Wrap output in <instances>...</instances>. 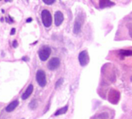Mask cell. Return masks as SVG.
Here are the masks:
<instances>
[{"instance_id":"9","label":"cell","mask_w":132,"mask_h":119,"mask_svg":"<svg viewBox=\"0 0 132 119\" xmlns=\"http://www.w3.org/2000/svg\"><path fill=\"white\" fill-rule=\"evenodd\" d=\"M33 90H34V86H33L32 84H30V85L28 86V87L27 88L26 91L23 93V95H22V99H23V100H27V99L31 95V93H33Z\"/></svg>"},{"instance_id":"8","label":"cell","mask_w":132,"mask_h":119,"mask_svg":"<svg viewBox=\"0 0 132 119\" xmlns=\"http://www.w3.org/2000/svg\"><path fill=\"white\" fill-rule=\"evenodd\" d=\"M64 20V16L61 12L57 11L54 14V23L57 27H59Z\"/></svg>"},{"instance_id":"3","label":"cell","mask_w":132,"mask_h":119,"mask_svg":"<svg viewBox=\"0 0 132 119\" xmlns=\"http://www.w3.org/2000/svg\"><path fill=\"white\" fill-rule=\"evenodd\" d=\"M51 47H49L48 46H45L43 47L38 52L39 54V58L41 61H46L47 59L49 58L50 54H51Z\"/></svg>"},{"instance_id":"20","label":"cell","mask_w":132,"mask_h":119,"mask_svg":"<svg viewBox=\"0 0 132 119\" xmlns=\"http://www.w3.org/2000/svg\"><path fill=\"white\" fill-rule=\"evenodd\" d=\"M31 20H32V19H31V18H29V19H27V23H30V22H31Z\"/></svg>"},{"instance_id":"19","label":"cell","mask_w":132,"mask_h":119,"mask_svg":"<svg viewBox=\"0 0 132 119\" xmlns=\"http://www.w3.org/2000/svg\"><path fill=\"white\" fill-rule=\"evenodd\" d=\"M13 44V47H17V41H14Z\"/></svg>"},{"instance_id":"15","label":"cell","mask_w":132,"mask_h":119,"mask_svg":"<svg viewBox=\"0 0 132 119\" xmlns=\"http://www.w3.org/2000/svg\"><path fill=\"white\" fill-rule=\"evenodd\" d=\"M63 83V79L62 78H61V79H59L57 82H56V84H55V88H57V87H59L61 84Z\"/></svg>"},{"instance_id":"10","label":"cell","mask_w":132,"mask_h":119,"mask_svg":"<svg viewBox=\"0 0 132 119\" xmlns=\"http://www.w3.org/2000/svg\"><path fill=\"white\" fill-rule=\"evenodd\" d=\"M114 6V3H112L110 0H100V7L101 9H104L106 7H110Z\"/></svg>"},{"instance_id":"1","label":"cell","mask_w":132,"mask_h":119,"mask_svg":"<svg viewBox=\"0 0 132 119\" xmlns=\"http://www.w3.org/2000/svg\"><path fill=\"white\" fill-rule=\"evenodd\" d=\"M41 18H42L43 24L45 27H51V25L52 23V17H51V13L48 10H44L41 12Z\"/></svg>"},{"instance_id":"16","label":"cell","mask_w":132,"mask_h":119,"mask_svg":"<svg viewBox=\"0 0 132 119\" xmlns=\"http://www.w3.org/2000/svg\"><path fill=\"white\" fill-rule=\"evenodd\" d=\"M127 28L129 30V34H130V37L132 38V23L127 24Z\"/></svg>"},{"instance_id":"12","label":"cell","mask_w":132,"mask_h":119,"mask_svg":"<svg viewBox=\"0 0 132 119\" xmlns=\"http://www.w3.org/2000/svg\"><path fill=\"white\" fill-rule=\"evenodd\" d=\"M68 105H66L61 108H60L59 110H57L55 113H54V115L55 116H58V115H61V114H65L66 112H67L68 110Z\"/></svg>"},{"instance_id":"18","label":"cell","mask_w":132,"mask_h":119,"mask_svg":"<svg viewBox=\"0 0 132 119\" xmlns=\"http://www.w3.org/2000/svg\"><path fill=\"white\" fill-rule=\"evenodd\" d=\"M15 33H16V29H15V28H13V29L11 30L10 34H11V35H13V34H15Z\"/></svg>"},{"instance_id":"14","label":"cell","mask_w":132,"mask_h":119,"mask_svg":"<svg viewBox=\"0 0 132 119\" xmlns=\"http://www.w3.org/2000/svg\"><path fill=\"white\" fill-rule=\"evenodd\" d=\"M38 103L37 101V100H33L30 104H29V107L32 110H35L37 107Z\"/></svg>"},{"instance_id":"5","label":"cell","mask_w":132,"mask_h":119,"mask_svg":"<svg viewBox=\"0 0 132 119\" xmlns=\"http://www.w3.org/2000/svg\"><path fill=\"white\" fill-rule=\"evenodd\" d=\"M79 61L82 66H86L89 62V57L86 51H82L79 54Z\"/></svg>"},{"instance_id":"21","label":"cell","mask_w":132,"mask_h":119,"mask_svg":"<svg viewBox=\"0 0 132 119\" xmlns=\"http://www.w3.org/2000/svg\"><path fill=\"white\" fill-rule=\"evenodd\" d=\"M22 119H24V118H22Z\"/></svg>"},{"instance_id":"7","label":"cell","mask_w":132,"mask_h":119,"mask_svg":"<svg viewBox=\"0 0 132 119\" xmlns=\"http://www.w3.org/2000/svg\"><path fill=\"white\" fill-rule=\"evenodd\" d=\"M60 66V59L58 58H53L48 62L47 67L50 70H54Z\"/></svg>"},{"instance_id":"11","label":"cell","mask_w":132,"mask_h":119,"mask_svg":"<svg viewBox=\"0 0 132 119\" xmlns=\"http://www.w3.org/2000/svg\"><path fill=\"white\" fill-rule=\"evenodd\" d=\"M19 105V101L18 100H14L13 102H11L6 107V110L7 112H12L13 110H14L16 107Z\"/></svg>"},{"instance_id":"2","label":"cell","mask_w":132,"mask_h":119,"mask_svg":"<svg viewBox=\"0 0 132 119\" xmlns=\"http://www.w3.org/2000/svg\"><path fill=\"white\" fill-rule=\"evenodd\" d=\"M36 80L39 86L41 87H44L47 83L45 73L43 70H38L36 73Z\"/></svg>"},{"instance_id":"4","label":"cell","mask_w":132,"mask_h":119,"mask_svg":"<svg viewBox=\"0 0 132 119\" xmlns=\"http://www.w3.org/2000/svg\"><path fill=\"white\" fill-rule=\"evenodd\" d=\"M83 17H82V16L79 15L76 18V20H75V23H74V28H73V33L76 34H78L80 33L81 31V29H82V26L83 24Z\"/></svg>"},{"instance_id":"17","label":"cell","mask_w":132,"mask_h":119,"mask_svg":"<svg viewBox=\"0 0 132 119\" xmlns=\"http://www.w3.org/2000/svg\"><path fill=\"white\" fill-rule=\"evenodd\" d=\"M42 1H43L46 5H51V4H53V3L55 2V0H42Z\"/></svg>"},{"instance_id":"13","label":"cell","mask_w":132,"mask_h":119,"mask_svg":"<svg viewBox=\"0 0 132 119\" xmlns=\"http://www.w3.org/2000/svg\"><path fill=\"white\" fill-rule=\"evenodd\" d=\"M120 54L123 56H132L131 50H121L120 51Z\"/></svg>"},{"instance_id":"6","label":"cell","mask_w":132,"mask_h":119,"mask_svg":"<svg viewBox=\"0 0 132 119\" xmlns=\"http://www.w3.org/2000/svg\"><path fill=\"white\" fill-rule=\"evenodd\" d=\"M119 99H120V93L115 90H110V92L109 93V100L112 104H117Z\"/></svg>"}]
</instances>
